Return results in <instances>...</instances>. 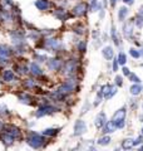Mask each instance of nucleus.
Instances as JSON below:
<instances>
[{
    "label": "nucleus",
    "mask_w": 143,
    "mask_h": 151,
    "mask_svg": "<svg viewBox=\"0 0 143 151\" xmlns=\"http://www.w3.org/2000/svg\"><path fill=\"white\" fill-rule=\"evenodd\" d=\"M112 86H109V84H106V86H103L100 88V91H99V96L102 97H106V98H108V96H109V93H110V91H112Z\"/></svg>",
    "instance_id": "obj_8"
},
{
    "label": "nucleus",
    "mask_w": 143,
    "mask_h": 151,
    "mask_svg": "<svg viewBox=\"0 0 143 151\" xmlns=\"http://www.w3.org/2000/svg\"><path fill=\"white\" fill-rule=\"evenodd\" d=\"M85 11H87V5H85L84 3H79V4L74 8V14L78 15V17H82V15H84Z\"/></svg>",
    "instance_id": "obj_6"
},
{
    "label": "nucleus",
    "mask_w": 143,
    "mask_h": 151,
    "mask_svg": "<svg viewBox=\"0 0 143 151\" xmlns=\"http://www.w3.org/2000/svg\"><path fill=\"white\" fill-rule=\"evenodd\" d=\"M109 3H110V5H112V6H116L117 0H109Z\"/></svg>",
    "instance_id": "obj_26"
},
{
    "label": "nucleus",
    "mask_w": 143,
    "mask_h": 151,
    "mask_svg": "<svg viewBox=\"0 0 143 151\" xmlns=\"http://www.w3.org/2000/svg\"><path fill=\"white\" fill-rule=\"evenodd\" d=\"M116 93H117V88H116V87H113V88H112V91H110V93H109V96H108V98H110V97H113Z\"/></svg>",
    "instance_id": "obj_23"
},
{
    "label": "nucleus",
    "mask_w": 143,
    "mask_h": 151,
    "mask_svg": "<svg viewBox=\"0 0 143 151\" xmlns=\"http://www.w3.org/2000/svg\"><path fill=\"white\" fill-rule=\"evenodd\" d=\"M122 72H123V74H124V76H127V77L131 74V72H129V69L127 68V67H123V68H122Z\"/></svg>",
    "instance_id": "obj_22"
},
{
    "label": "nucleus",
    "mask_w": 143,
    "mask_h": 151,
    "mask_svg": "<svg viewBox=\"0 0 143 151\" xmlns=\"http://www.w3.org/2000/svg\"><path fill=\"white\" fill-rule=\"evenodd\" d=\"M117 59H118V63H119V64H122V65H124L126 62H127V57H126V54H124L123 52L119 53V55H118V58H117Z\"/></svg>",
    "instance_id": "obj_14"
},
{
    "label": "nucleus",
    "mask_w": 143,
    "mask_h": 151,
    "mask_svg": "<svg viewBox=\"0 0 143 151\" xmlns=\"http://www.w3.org/2000/svg\"><path fill=\"white\" fill-rule=\"evenodd\" d=\"M106 124H107V116H106V113H104V112H99L97 115V117H95V120H94L95 127H97V128H102Z\"/></svg>",
    "instance_id": "obj_2"
},
{
    "label": "nucleus",
    "mask_w": 143,
    "mask_h": 151,
    "mask_svg": "<svg viewBox=\"0 0 143 151\" xmlns=\"http://www.w3.org/2000/svg\"><path fill=\"white\" fill-rule=\"evenodd\" d=\"M37 5L39 6L40 9H44V8H47V3H45V1H38V3H37Z\"/></svg>",
    "instance_id": "obj_21"
},
{
    "label": "nucleus",
    "mask_w": 143,
    "mask_h": 151,
    "mask_svg": "<svg viewBox=\"0 0 143 151\" xmlns=\"http://www.w3.org/2000/svg\"><path fill=\"white\" fill-rule=\"evenodd\" d=\"M87 131V125H85L84 121L79 120V121L75 122V126H74V135H82Z\"/></svg>",
    "instance_id": "obj_3"
},
{
    "label": "nucleus",
    "mask_w": 143,
    "mask_h": 151,
    "mask_svg": "<svg viewBox=\"0 0 143 151\" xmlns=\"http://www.w3.org/2000/svg\"><path fill=\"white\" fill-rule=\"evenodd\" d=\"M99 8L97 4V0H90V11H97V9Z\"/></svg>",
    "instance_id": "obj_17"
},
{
    "label": "nucleus",
    "mask_w": 143,
    "mask_h": 151,
    "mask_svg": "<svg viewBox=\"0 0 143 151\" xmlns=\"http://www.w3.org/2000/svg\"><path fill=\"white\" fill-rule=\"evenodd\" d=\"M142 142H143V136L141 135V136H139L138 138H136V140H134V146H137V145L142 144Z\"/></svg>",
    "instance_id": "obj_19"
},
{
    "label": "nucleus",
    "mask_w": 143,
    "mask_h": 151,
    "mask_svg": "<svg viewBox=\"0 0 143 151\" xmlns=\"http://www.w3.org/2000/svg\"><path fill=\"white\" fill-rule=\"evenodd\" d=\"M123 3H126V4H128V5H132L133 3H134V0H123Z\"/></svg>",
    "instance_id": "obj_25"
},
{
    "label": "nucleus",
    "mask_w": 143,
    "mask_h": 151,
    "mask_svg": "<svg viewBox=\"0 0 143 151\" xmlns=\"http://www.w3.org/2000/svg\"><path fill=\"white\" fill-rule=\"evenodd\" d=\"M118 64H119V63H118V59H114V61H113V71L114 72H117V69H118Z\"/></svg>",
    "instance_id": "obj_20"
},
{
    "label": "nucleus",
    "mask_w": 143,
    "mask_h": 151,
    "mask_svg": "<svg viewBox=\"0 0 143 151\" xmlns=\"http://www.w3.org/2000/svg\"><path fill=\"white\" fill-rule=\"evenodd\" d=\"M102 54H103V57L106 59H112L113 58V54H114V50L112 47H106V48H103V50H102Z\"/></svg>",
    "instance_id": "obj_7"
},
{
    "label": "nucleus",
    "mask_w": 143,
    "mask_h": 151,
    "mask_svg": "<svg viewBox=\"0 0 143 151\" xmlns=\"http://www.w3.org/2000/svg\"><path fill=\"white\" fill-rule=\"evenodd\" d=\"M122 147L124 150H129L132 147H134V140H132V138H124L122 142Z\"/></svg>",
    "instance_id": "obj_9"
},
{
    "label": "nucleus",
    "mask_w": 143,
    "mask_h": 151,
    "mask_svg": "<svg viewBox=\"0 0 143 151\" xmlns=\"http://www.w3.org/2000/svg\"><path fill=\"white\" fill-rule=\"evenodd\" d=\"M129 54H131L133 58H139V57H141V52H139L138 49L131 48V49H129Z\"/></svg>",
    "instance_id": "obj_15"
},
{
    "label": "nucleus",
    "mask_w": 143,
    "mask_h": 151,
    "mask_svg": "<svg viewBox=\"0 0 143 151\" xmlns=\"http://www.w3.org/2000/svg\"><path fill=\"white\" fill-rule=\"evenodd\" d=\"M127 15H128V9L126 8V6H122V8L118 10V18L120 21H123L124 19L127 18Z\"/></svg>",
    "instance_id": "obj_11"
},
{
    "label": "nucleus",
    "mask_w": 143,
    "mask_h": 151,
    "mask_svg": "<svg viewBox=\"0 0 143 151\" xmlns=\"http://www.w3.org/2000/svg\"><path fill=\"white\" fill-rule=\"evenodd\" d=\"M116 83H117V86H118V87H120L123 84V80H122L120 76H117V77H116Z\"/></svg>",
    "instance_id": "obj_18"
},
{
    "label": "nucleus",
    "mask_w": 143,
    "mask_h": 151,
    "mask_svg": "<svg viewBox=\"0 0 143 151\" xmlns=\"http://www.w3.org/2000/svg\"><path fill=\"white\" fill-rule=\"evenodd\" d=\"M126 113H127V110L126 107L123 108H119L118 111H116V113L113 115V118L112 121L116 124L117 128H123L126 125Z\"/></svg>",
    "instance_id": "obj_1"
},
{
    "label": "nucleus",
    "mask_w": 143,
    "mask_h": 151,
    "mask_svg": "<svg viewBox=\"0 0 143 151\" xmlns=\"http://www.w3.org/2000/svg\"><path fill=\"white\" fill-rule=\"evenodd\" d=\"M117 130V126L113 121H107V124L103 126V132L104 134H112Z\"/></svg>",
    "instance_id": "obj_5"
},
{
    "label": "nucleus",
    "mask_w": 143,
    "mask_h": 151,
    "mask_svg": "<svg viewBox=\"0 0 143 151\" xmlns=\"http://www.w3.org/2000/svg\"><path fill=\"white\" fill-rule=\"evenodd\" d=\"M139 120H141V122H143V116H139Z\"/></svg>",
    "instance_id": "obj_28"
},
{
    "label": "nucleus",
    "mask_w": 143,
    "mask_h": 151,
    "mask_svg": "<svg viewBox=\"0 0 143 151\" xmlns=\"http://www.w3.org/2000/svg\"><path fill=\"white\" fill-rule=\"evenodd\" d=\"M110 137L109 136H103V137H100L99 140H98V144L100 145V146H107V145H109L110 144Z\"/></svg>",
    "instance_id": "obj_12"
},
{
    "label": "nucleus",
    "mask_w": 143,
    "mask_h": 151,
    "mask_svg": "<svg viewBox=\"0 0 143 151\" xmlns=\"http://www.w3.org/2000/svg\"><path fill=\"white\" fill-rule=\"evenodd\" d=\"M112 39H113V42L116 43V45H119V39H118V37H117V30H116V27H112Z\"/></svg>",
    "instance_id": "obj_13"
},
{
    "label": "nucleus",
    "mask_w": 143,
    "mask_h": 151,
    "mask_svg": "<svg viewBox=\"0 0 143 151\" xmlns=\"http://www.w3.org/2000/svg\"><path fill=\"white\" fill-rule=\"evenodd\" d=\"M142 67H143V64H142Z\"/></svg>",
    "instance_id": "obj_32"
},
{
    "label": "nucleus",
    "mask_w": 143,
    "mask_h": 151,
    "mask_svg": "<svg viewBox=\"0 0 143 151\" xmlns=\"http://www.w3.org/2000/svg\"><path fill=\"white\" fill-rule=\"evenodd\" d=\"M141 54H143V49H142V52H141Z\"/></svg>",
    "instance_id": "obj_31"
},
{
    "label": "nucleus",
    "mask_w": 143,
    "mask_h": 151,
    "mask_svg": "<svg viewBox=\"0 0 143 151\" xmlns=\"http://www.w3.org/2000/svg\"><path fill=\"white\" fill-rule=\"evenodd\" d=\"M79 48H80V50H82V52H83V49H85V43H82Z\"/></svg>",
    "instance_id": "obj_27"
},
{
    "label": "nucleus",
    "mask_w": 143,
    "mask_h": 151,
    "mask_svg": "<svg viewBox=\"0 0 143 151\" xmlns=\"http://www.w3.org/2000/svg\"><path fill=\"white\" fill-rule=\"evenodd\" d=\"M137 15H138V17H141V18L143 19V5L141 6V8H139V10H138V14H137Z\"/></svg>",
    "instance_id": "obj_24"
},
{
    "label": "nucleus",
    "mask_w": 143,
    "mask_h": 151,
    "mask_svg": "<svg viewBox=\"0 0 143 151\" xmlns=\"http://www.w3.org/2000/svg\"><path fill=\"white\" fill-rule=\"evenodd\" d=\"M142 132H141V134H142V136H143V127H142V130H141Z\"/></svg>",
    "instance_id": "obj_29"
},
{
    "label": "nucleus",
    "mask_w": 143,
    "mask_h": 151,
    "mask_svg": "<svg viewBox=\"0 0 143 151\" xmlns=\"http://www.w3.org/2000/svg\"><path fill=\"white\" fill-rule=\"evenodd\" d=\"M133 25H134V19H131V20H128L127 23H124V25H123V34H124L126 37L132 35Z\"/></svg>",
    "instance_id": "obj_4"
},
{
    "label": "nucleus",
    "mask_w": 143,
    "mask_h": 151,
    "mask_svg": "<svg viewBox=\"0 0 143 151\" xmlns=\"http://www.w3.org/2000/svg\"><path fill=\"white\" fill-rule=\"evenodd\" d=\"M142 90H143V88H142L141 84L136 83V84H133V86L131 87V90H129V91H131V93L133 94V96H138V94L142 92Z\"/></svg>",
    "instance_id": "obj_10"
},
{
    "label": "nucleus",
    "mask_w": 143,
    "mask_h": 151,
    "mask_svg": "<svg viewBox=\"0 0 143 151\" xmlns=\"http://www.w3.org/2000/svg\"><path fill=\"white\" fill-rule=\"evenodd\" d=\"M128 77H129V80H131V81L133 82V83H139V82H141L139 77H138L137 74H134V73H131V74L128 76Z\"/></svg>",
    "instance_id": "obj_16"
},
{
    "label": "nucleus",
    "mask_w": 143,
    "mask_h": 151,
    "mask_svg": "<svg viewBox=\"0 0 143 151\" xmlns=\"http://www.w3.org/2000/svg\"><path fill=\"white\" fill-rule=\"evenodd\" d=\"M141 150H142V151H143V146H141Z\"/></svg>",
    "instance_id": "obj_30"
}]
</instances>
